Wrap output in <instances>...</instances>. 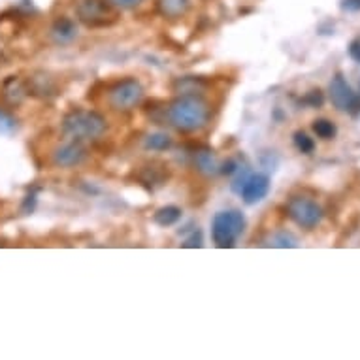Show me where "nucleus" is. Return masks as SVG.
<instances>
[{"label": "nucleus", "mask_w": 360, "mask_h": 360, "mask_svg": "<svg viewBox=\"0 0 360 360\" xmlns=\"http://www.w3.org/2000/svg\"><path fill=\"white\" fill-rule=\"evenodd\" d=\"M168 119L179 132H197L210 121V106L200 97H181L168 108Z\"/></svg>", "instance_id": "f257e3e1"}, {"label": "nucleus", "mask_w": 360, "mask_h": 360, "mask_svg": "<svg viewBox=\"0 0 360 360\" xmlns=\"http://www.w3.org/2000/svg\"><path fill=\"white\" fill-rule=\"evenodd\" d=\"M243 229H245V219L240 211H221L213 217L211 236L219 247H232L238 238L242 236Z\"/></svg>", "instance_id": "f03ea898"}, {"label": "nucleus", "mask_w": 360, "mask_h": 360, "mask_svg": "<svg viewBox=\"0 0 360 360\" xmlns=\"http://www.w3.org/2000/svg\"><path fill=\"white\" fill-rule=\"evenodd\" d=\"M65 132L74 138H99L104 134L106 123L104 119L91 112H76L70 113L65 119Z\"/></svg>", "instance_id": "7ed1b4c3"}, {"label": "nucleus", "mask_w": 360, "mask_h": 360, "mask_svg": "<svg viewBox=\"0 0 360 360\" xmlns=\"http://www.w3.org/2000/svg\"><path fill=\"white\" fill-rule=\"evenodd\" d=\"M287 211H288V217L295 221L298 227L302 229H315L317 224L321 223L322 219V210L321 206L313 200H309V198H304V197H295L291 198L287 204Z\"/></svg>", "instance_id": "20e7f679"}, {"label": "nucleus", "mask_w": 360, "mask_h": 360, "mask_svg": "<svg viewBox=\"0 0 360 360\" xmlns=\"http://www.w3.org/2000/svg\"><path fill=\"white\" fill-rule=\"evenodd\" d=\"M142 97H144V89L136 79H124L110 91L108 102L117 112H129L134 106L140 104Z\"/></svg>", "instance_id": "39448f33"}, {"label": "nucleus", "mask_w": 360, "mask_h": 360, "mask_svg": "<svg viewBox=\"0 0 360 360\" xmlns=\"http://www.w3.org/2000/svg\"><path fill=\"white\" fill-rule=\"evenodd\" d=\"M330 100H332V104L341 110V112H345V110H351L357 102V97H354L353 89L349 85L345 78L338 74L334 79H332V83H330Z\"/></svg>", "instance_id": "423d86ee"}, {"label": "nucleus", "mask_w": 360, "mask_h": 360, "mask_svg": "<svg viewBox=\"0 0 360 360\" xmlns=\"http://www.w3.org/2000/svg\"><path fill=\"white\" fill-rule=\"evenodd\" d=\"M270 190V179L264 174H255L245 179L242 185V198L245 204H256L261 202L262 198L268 195Z\"/></svg>", "instance_id": "0eeeda50"}, {"label": "nucleus", "mask_w": 360, "mask_h": 360, "mask_svg": "<svg viewBox=\"0 0 360 360\" xmlns=\"http://www.w3.org/2000/svg\"><path fill=\"white\" fill-rule=\"evenodd\" d=\"M85 158V151L78 144H65L60 145L59 149L53 153V163L60 166V168H72L78 164L83 163Z\"/></svg>", "instance_id": "6e6552de"}, {"label": "nucleus", "mask_w": 360, "mask_h": 360, "mask_svg": "<svg viewBox=\"0 0 360 360\" xmlns=\"http://www.w3.org/2000/svg\"><path fill=\"white\" fill-rule=\"evenodd\" d=\"M78 15L81 21L95 25V23H102L108 12H106L104 2L100 0H81L78 4Z\"/></svg>", "instance_id": "1a4fd4ad"}, {"label": "nucleus", "mask_w": 360, "mask_h": 360, "mask_svg": "<svg viewBox=\"0 0 360 360\" xmlns=\"http://www.w3.org/2000/svg\"><path fill=\"white\" fill-rule=\"evenodd\" d=\"M181 217V210L176 208V206H166L163 210H158L155 213V223H158L161 227H170V224L177 223Z\"/></svg>", "instance_id": "9d476101"}, {"label": "nucleus", "mask_w": 360, "mask_h": 360, "mask_svg": "<svg viewBox=\"0 0 360 360\" xmlns=\"http://www.w3.org/2000/svg\"><path fill=\"white\" fill-rule=\"evenodd\" d=\"M53 36L59 42H68L76 36V26L70 19H59L53 26Z\"/></svg>", "instance_id": "9b49d317"}, {"label": "nucleus", "mask_w": 360, "mask_h": 360, "mask_svg": "<svg viewBox=\"0 0 360 360\" xmlns=\"http://www.w3.org/2000/svg\"><path fill=\"white\" fill-rule=\"evenodd\" d=\"M313 131L322 140H330V138L336 136V124L328 119H319V121H315Z\"/></svg>", "instance_id": "f8f14e48"}, {"label": "nucleus", "mask_w": 360, "mask_h": 360, "mask_svg": "<svg viewBox=\"0 0 360 360\" xmlns=\"http://www.w3.org/2000/svg\"><path fill=\"white\" fill-rule=\"evenodd\" d=\"M295 144L302 153H311V151L315 149V142L308 136V134H304V132H296Z\"/></svg>", "instance_id": "ddd939ff"}, {"label": "nucleus", "mask_w": 360, "mask_h": 360, "mask_svg": "<svg viewBox=\"0 0 360 360\" xmlns=\"http://www.w3.org/2000/svg\"><path fill=\"white\" fill-rule=\"evenodd\" d=\"M147 147H151V149L155 151L166 149V147H170V138L166 136V134H153V136H149V140H147Z\"/></svg>", "instance_id": "4468645a"}, {"label": "nucleus", "mask_w": 360, "mask_h": 360, "mask_svg": "<svg viewBox=\"0 0 360 360\" xmlns=\"http://www.w3.org/2000/svg\"><path fill=\"white\" fill-rule=\"evenodd\" d=\"M198 166H200V170L204 172H211L215 168V163H213V157H211L210 153H200L197 158Z\"/></svg>", "instance_id": "2eb2a0df"}, {"label": "nucleus", "mask_w": 360, "mask_h": 360, "mask_svg": "<svg viewBox=\"0 0 360 360\" xmlns=\"http://www.w3.org/2000/svg\"><path fill=\"white\" fill-rule=\"evenodd\" d=\"M112 6L115 8H121V10H132V8L140 6L144 0H108Z\"/></svg>", "instance_id": "dca6fc26"}, {"label": "nucleus", "mask_w": 360, "mask_h": 360, "mask_svg": "<svg viewBox=\"0 0 360 360\" xmlns=\"http://www.w3.org/2000/svg\"><path fill=\"white\" fill-rule=\"evenodd\" d=\"M349 55H351V59L360 63V38L351 42V46H349Z\"/></svg>", "instance_id": "f3484780"}, {"label": "nucleus", "mask_w": 360, "mask_h": 360, "mask_svg": "<svg viewBox=\"0 0 360 360\" xmlns=\"http://www.w3.org/2000/svg\"><path fill=\"white\" fill-rule=\"evenodd\" d=\"M13 126V119L8 113L0 112V131H10Z\"/></svg>", "instance_id": "a211bd4d"}, {"label": "nucleus", "mask_w": 360, "mask_h": 360, "mask_svg": "<svg viewBox=\"0 0 360 360\" xmlns=\"http://www.w3.org/2000/svg\"><path fill=\"white\" fill-rule=\"evenodd\" d=\"M343 8H345V10H351V12H359L360 0H343Z\"/></svg>", "instance_id": "6ab92c4d"}]
</instances>
